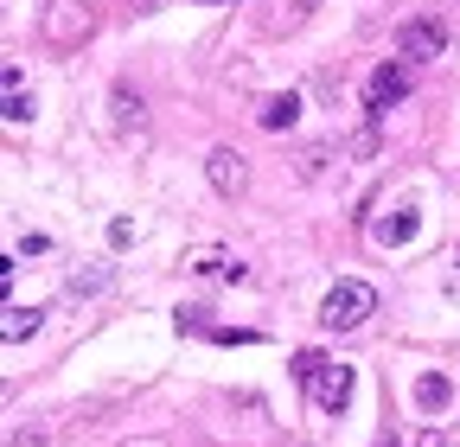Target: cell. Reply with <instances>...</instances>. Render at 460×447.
Returning a JSON list of instances; mask_svg holds the SVG:
<instances>
[{
	"instance_id": "6da1fadb",
	"label": "cell",
	"mask_w": 460,
	"mask_h": 447,
	"mask_svg": "<svg viewBox=\"0 0 460 447\" xmlns=\"http://www.w3.org/2000/svg\"><path fill=\"white\" fill-rule=\"evenodd\" d=\"M371 313H377V288H371V282H332L326 301H320V326H326V332H352V326H365Z\"/></svg>"
},
{
	"instance_id": "7a4b0ae2",
	"label": "cell",
	"mask_w": 460,
	"mask_h": 447,
	"mask_svg": "<svg viewBox=\"0 0 460 447\" xmlns=\"http://www.w3.org/2000/svg\"><path fill=\"white\" fill-rule=\"evenodd\" d=\"M410 90H416V77H410V65H402V58L377 65V71L365 77V116H371V122H384V116H390V109L410 96Z\"/></svg>"
},
{
	"instance_id": "3957f363",
	"label": "cell",
	"mask_w": 460,
	"mask_h": 447,
	"mask_svg": "<svg viewBox=\"0 0 460 447\" xmlns=\"http://www.w3.org/2000/svg\"><path fill=\"white\" fill-rule=\"evenodd\" d=\"M447 51V26L441 20H402L396 26V58L402 65H429V58H441Z\"/></svg>"
},
{
	"instance_id": "277c9868",
	"label": "cell",
	"mask_w": 460,
	"mask_h": 447,
	"mask_svg": "<svg viewBox=\"0 0 460 447\" xmlns=\"http://www.w3.org/2000/svg\"><path fill=\"white\" fill-rule=\"evenodd\" d=\"M307 390H314L320 416H345V403H352V364H332V358H326V371H320Z\"/></svg>"
},
{
	"instance_id": "5b68a950",
	"label": "cell",
	"mask_w": 460,
	"mask_h": 447,
	"mask_svg": "<svg viewBox=\"0 0 460 447\" xmlns=\"http://www.w3.org/2000/svg\"><path fill=\"white\" fill-rule=\"evenodd\" d=\"M205 180H211V192L237 198V192H243V180H250V166H243V153H237V147H211V153H205Z\"/></svg>"
},
{
	"instance_id": "8992f818",
	"label": "cell",
	"mask_w": 460,
	"mask_h": 447,
	"mask_svg": "<svg viewBox=\"0 0 460 447\" xmlns=\"http://www.w3.org/2000/svg\"><path fill=\"white\" fill-rule=\"evenodd\" d=\"M416 231H422V211H416V205H396L390 217H377V224H371V243H377V250H402Z\"/></svg>"
},
{
	"instance_id": "52a82bcc",
	"label": "cell",
	"mask_w": 460,
	"mask_h": 447,
	"mask_svg": "<svg viewBox=\"0 0 460 447\" xmlns=\"http://www.w3.org/2000/svg\"><path fill=\"white\" fill-rule=\"evenodd\" d=\"M295 122H301V96H295V90H281V96H262V109H256V128L281 135V128H295Z\"/></svg>"
},
{
	"instance_id": "ba28073f",
	"label": "cell",
	"mask_w": 460,
	"mask_h": 447,
	"mask_svg": "<svg viewBox=\"0 0 460 447\" xmlns=\"http://www.w3.org/2000/svg\"><path fill=\"white\" fill-rule=\"evenodd\" d=\"M192 275H211V282H243L250 268L230 256V250H199V256H192Z\"/></svg>"
},
{
	"instance_id": "9c48e42d",
	"label": "cell",
	"mask_w": 460,
	"mask_h": 447,
	"mask_svg": "<svg viewBox=\"0 0 460 447\" xmlns=\"http://www.w3.org/2000/svg\"><path fill=\"white\" fill-rule=\"evenodd\" d=\"M447 403H454V383H447L441 371H422V377H416V409H422V416H441Z\"/></svg>"
},
{
	"instance_id": "30bf717a",
	"label": "cell",
	"mask_w": 460,
	"mask_h": 447,
	"mask_svg": "<svg viewBox=\"0 0 460 447\" xmlns=\"http://www.w3.org/2000/svg\"><path fill=\"white\" fill-rule=\"evenodd\" d=\"M39 307H7V320H0V339H7V346H20V339H32V332H39Z\"/></svg>"
},
{
	"instance_id": "8fae6325",
	"label": "cell",
	"mask_w": 460,
	"mask_h": 447,
	"mask_svg": "<svg viewBox=\"0 0 460 447\" xmlns=\"http://www.w3.org/2000/svg\"><path fill=\"white\" fill-rule=\"evenodd\" d=\"M320 371H326V352H314V346H307V352H295V377H301V383H314Z\"/></svg>"
},
{
	"instance_id": "7c38bea8",
	"label": "cell",
	"mask_w": 460,
	"mask_h": 447,
	"mask_svg": "<svg viewBox=\"0 0 460 447\" xmlns=\"http://www.w3.org/2000/svg\"><path fill=\"white\" fill-rule=\"evenodd\" d=\"M205 339H217V346H256V332L250 326H211Z\"/></svg>"
},
{
	"instance_id": "4fadbf2b",
	"label": "cell",
	"mask_w": 460,
	"mask_h": 447,
	"mask_svg": "<svg viewBox=\"0 0 460 447\" xmlns=\"http://www.w3.org/2000/svg\"><path fill=\"white\" fill-rule=\"evenodd\" d=\"M441 294H447V301H460V243H454V256H447V275H441Z\"/></svg>"
},
{
	"instance_id": "5bb4252c",
	"label": "cell",
	"mask_w": 460,
	"mask_h": 447,
	"mask_svg": "<svg viewBox=\"0 0 460 447\" xmlns=\"http://www.w3.org/2000/svg\"><path fill=\"white\" fill-rule=\"evenodd\" d=\"M109 243H115V250L135 243V224H128V217H115V224H109Z\"/></svg>"
},
{
	"instance_id": "9a60e30c",
	"label": "cell",
	"mask_w": 460,
	"mask_h": 447,
	"mask_svg": "<svg viewBox=\"0 0 460 447\" xmlns=\"http://www.w3.org/2000/svg\"><path fill=\"white\" fill-rule=\"evenodd\" d=\"M45 250H51V237H39V231H32V237H20V256H45Z\"/></svg>"
},
{
	"instance_id": "2e32d148",
	"label": "cell",
	"mask_w": 460,
	"mask_h": 447,
	"mask_svg": "<svg viewBox=\"0 0 460 447\" xmlns=\"http://www.w3.org/2000/svg\"><path fill=\"white\" fill-rule=\"evenodd\" d=\"M384 447H396V434H390V441H384Z\"/></svg>"
}]
</instances>
